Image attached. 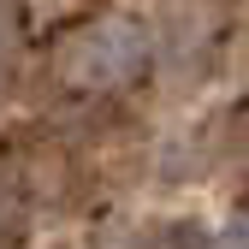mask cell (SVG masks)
Segmentation results:
<instances>
[{
  "label": "cell",
  "instance_id": "cell-1",
  "mask_svg": "<svg viewBox=\"0 0 249 249\" xmlns=\"http://www.w3.org/2000/svg\"><path fill=\"white\" fill-rule=\"evenodd\" d=\"M142 66H148V36L137 24H95L89 36H77V48L66 59L71 83H89V89L131 83Z\"/></svg>",
  "mask_w": 249,
  "mask_h": 249
},
{
  "label": "cell",
  "instance_id": "cell-2",
  "mask_svg": "<svg viewBox=\"0 0 249 249\" xmlns=\"http://www.w3.org/2000/svg\"><path fill=\"white\" fill-rule=\"evenodd\" d=\"M154 249H220V243H213L202 226H166L160 237H154Z\"/></svg>",
  "mask_w": 249,
  "mask_h": 249
}]
</instances>
